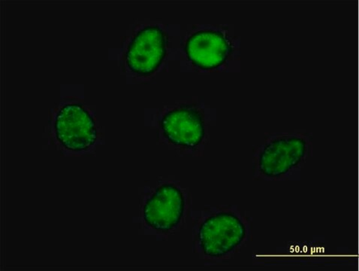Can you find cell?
Segmentation results:
<instances>
[{"instance_id":"5b68a950","label":"cell","mask_w":359,"mask_h":271,"mask_svg":"<svg viewBox=\"0 0 359 271\" xmlns=\"http://www.w3.org/2000/svg\"><path fill=\"white\" fill-rule=\"evenodd\" d=\"M184 196L172 184L158 187L147 201L144 207V218L147 225L155 230L168 232L175 228L184 216Z\"/></svg>"},{"instance_id":"277c9868","label":"cell","mask_w":359,"mask_h":271,"mask_svg":"<svg viewBox=\"0 0 359 271\" xmlns=\"http://www.w3.org/2000/svg\"><path fill=\"white\" fill-rule=\"evenodd\" d=\"M167 40L158 26H147L139 31L126 52V64L140 76H149L160 67L166 55Z\"/></svg>"},{"instance_id":"52a82bcc","label":"cell","mask_w":359,"mask_h":271,"mask_svg":"<svg viewBox=\"0 0 359 271\" xmlns=\"http://www.w3.org/2000/svg\"><path fill=\"white\" fill-rule=\"evenodd\" d=\"M231 41L224 33L201 30L190 36L185 51L192 64L203 70H215L223 65L231 53Z\"/></svg>"},{"instance_id":"7a4b0ae2","label":"cell","mask_w":359,"mask_h":271,"mask_svg":"<svg viewBox=\"0 0 359 271\" xmlns=\"http://www.w3.org/2000/svg\"><path fill=\"white\" fill-rule=\"evenodd\" d=\"M247 227L236 214L219 212L200 224L197 239L201 251L208 258H220L233 253L244 242Z\"/></svg>"},{"instance_id":"6da1fadb","label":"cell","mask_w":359,"mask_h":271,"mask_svg":"<svg viewBox=\"0 0 359 271\" xmlns=\"http://www.w3.org/2000/svg\"><path fill=\"white\" fill-rule=\"evenodd\" d=\"M309 140L299 133H286L273 138L261 150L259 173L271 180L287 178L307 159Z\"/></svg>"},{"instance_id":"3957f363","label":"cell","mask_w":359,"mask_h":271,"mask_svg":"<svg viewBox=\"0 0 359 271\" xmlns=\"http://www.w3.org/2000/svg\"><path fill=\"white\" fill-rule=\"evenodd\" d=\"M55 132L62 147L74 152L88 150L97 139L94 119L77 103L60 109L55 120Z\"/></svg>"},{"instance_id":"8992f818","label":"cell","mask_w":359,"mask_h":271,"mask_svg":"<svg viewBox=\"0 0 359 271\" xmlns=\"http://www.w3.org/2000/svg\"><path fill=\"white\" fill-rule=\"evenodd\" d=\"M161 128L168 141L189 150L198 147L205 135L202 114L189 107L168 112L161 121Z\"/></svg>"}]
</instances>
